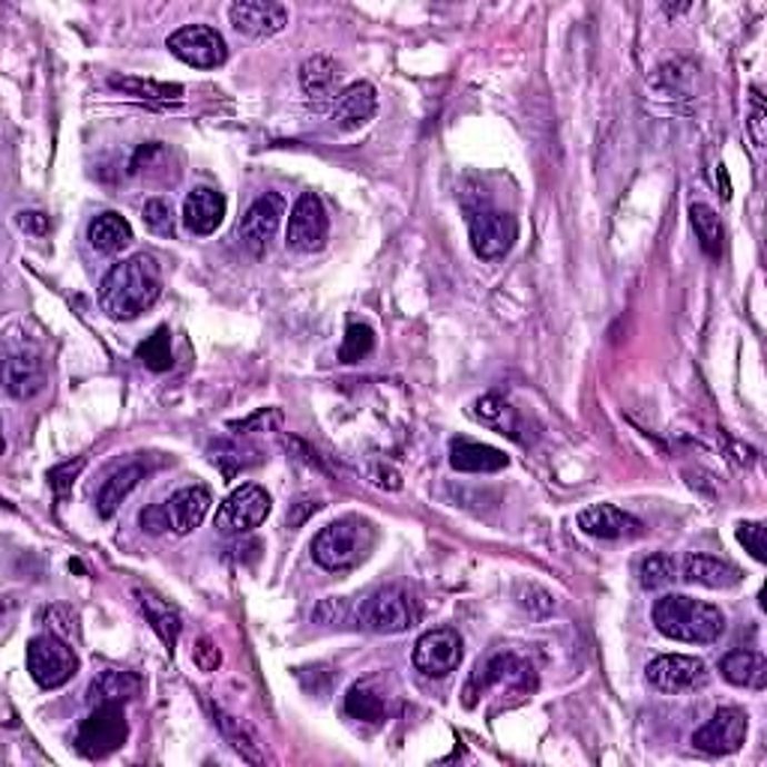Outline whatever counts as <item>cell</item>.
I'll list each match as a JSON object with an SVG mask.
<instances>
[{
  "label": "cell",
  "mask_w": 767,
  "mask_h": 767,
  "mask_svg": "<svg viewBox=\"0 0 767 767\" xmlns=\"http://www.w3.org/2000/svg\"><path fill=\"white\" fill-rule=\"evenodd\" d=\"M162 295V270L153 256H132L106 273L99 286V306L114 321L145 316Z\"/></svg>",
  "instance_id": "obj_1"
},
{
  "label": "cell",
  "mask_w": 767,
  "mask_h": 767,
  "mask_svg": "<svg viewBox=\"0 0 767 767\" xmlns=\"http://www.w3.org/2000/svg\"><path fill=\"white\" fill-rule=\"evenodd\" d=\"M654 624L666 639L687 645H714L726 632V615L710 602L669 594L654 606Z\"/></svg>",
  "instance_id": "obj_2"
},
{
  "label": "cell",
  "mask_w": 767,
  "mask_h": 767,
  "mask_svg": "<svg viewBox=\"0 0 767 767\" xmlns=\"http://www.w3.org/2000/svg\"><path fill=\"white\" fill-rule=\"evenodd\" d=\"M375 540V525L360 516H345V519L330 521L327 528L316 534L312 540V558L318 567H325L330 572L355 570L372 555Z\"/></svg>",
  "instance_id": "obj_3"
},
{
  "label": "cell",
  "mask_w": 767,
  "mask_h": 767,
  "mask_svg": "<svg viewBox=\"0 0 767 767\" xmlns=\"http://www.w3.org/2000/svg\"><path fill=\"white\" fill-rule=\"evenodd\" d=\"M357 627H363L378 636H394V632L411 630L417 624V606H414L411 594L396 585L372 590L366 600H360L355 611Z\"/></svg>",
  "instance_id": "obj_4"
},
{
  "label": "cell",
  "mask_w": 767,
  "mask_h": 767,
  "mask_svg": "<svg viewBox=\"0 0 767 767\" xmlns=\"http://www.w3.org/2000/svg\"><path fill=\"white\" fill-rule=\"evenodd\" d=\"M129 738V723L123 717V705H93L90 717L79 726L76 749L90 761L109 758L118 753Z\"/></svg>",
  "instance_id": "obj_5"
},
{
  "label": "cell",
  "mask_w": 767,
  "mask_h": 767,
  "mask_svg": "<svg viewBox=\"0 0 767 767\" xmlns=\"http://www.w3.org/2000/svg\"><path fill=\"white\" fill-rule=\"evenodd\" d=\"M28 671L42 689H58L76 678L79 671V657L60 639L58 632H46L30 639L28 645Z\"/></svg>",
  "instance_id": "obj_6"
},
{
  "label": "cell",
  "mask_w": 767,
  "mask_h": 767,
  "mask_svg": "<svg viewBox=\"0 0 767 767\" xmlns=\"http://www.w3.org/2000/svg\"><path fill=\"white\" fill-rule=\"evenodd\" d=\"M270 507H273L270 495H267L261 486H256V482H247V486L235 489L226 501L219 504L217 521H213V525H217V531L226 534V537H231V534H247L252 531V528H258V525H265V519L270 516Z\"/></svg>",
  "instance_id": "obj_7"
},
{
  "label": "cell",
  "mask_w": 767,
  "mask_h": 767,
  "mask_svg": "<svg viewBox=\"0 0 767 767\" xmlns=\"http://www.w3.org/2000/svg\"><path fill=\"white\" fill-rule=\"evenodd\" d=\"M327 235H330V219H327L321 198L316 192H303L291 207V217H288V249H295L300 256H312V252L325 249Z\"/></svg>",
  "instance_id": "obj_8"
},
{
  "label": "cell",
  "mask_w": 767,
  "mask_h": 767,
  "mask_svg": "<svg viewBox=\"0 0 767 767\" xmlns=\"http://www.w3.org/2000/svg\"><path fill=\"white\" fill-rule=\"evenodd\" d=\"M495 684H507L510 689H534L537 680H534L531 666L521 663L516 654H495V657L486 659L482 666H477V671H474L471 678H468V684H465V708H474L482 693L489 687H495Z\"/></svg>",
  "instance_id": "obj_9"
},
{
  "label": "cell",
  "mask_w": 767,
  "mask_h": 767,
  "mask_svg": "<svg viewBox=\"0 0 767 767\" xmlns=\"http://www.w3.org/2000/svg\"><path fill=\"white\" fill-rule=\"evenodd\" d=\"M168 51L196 69H217L228 60V46L217 28L187 24L168 37Z\"/></svg>",
  "instance_id": "obj_10"
},
{
  "label": "cell",
  "mask_w": 767,
  "mask_h": 767,
  "mask_svg": "<svg viewBox=\"0 0 767 767\" xmlns=\"http://www.w3.org/2000/svg\"><path fill=\"white\" fill-rule=\"evenodd\" d=\"M471 228V247L477 258L482 261H501L504 256H510V249L519 240V222L510 213L501 210H480L468 219Z\"/></svg>",
  "instance_id": "obj_11"
},
{
  "label": "cell",
  "mask_w": 767,
  "mask_h": 767,
  "mask_svg": "<svg viewBox=\"0 0 767 767\" xmlns=\"http://www.w3.org/2000/svg\"><path fill=\"white\" fill-rule=\"evenodd\" d=\"M465 657V641L452 627L424 632L414 645V666L429 678H447L450 671L459 669Z\"/></svg>",
  "instance_id": "obj_12"
},
{
  "label": "cell",
  "mask_w": 767,
  "mask_h": 767,
  "mask_svg": "<svg viewBox=\"0 0 767 767\" xmlns=\"http://www.w3.org/2000/svg\"><path fill=\"white\" fill-rule=\"evenodd\" d=\"M648 684L666 696H678V693H693L708 684V666L696 657H684V654H663V657L650 659Z\"/></svg>",
  "instance_id": "obj_13"
},
{
  "label": "cell",
  "mask_w": 767,
  "mask_h": 767,
  "mask_svg": "<svg viewBox=\"0 0 767 767\" xmlns=\"http://www.w3.org/2000/svg\"><path fill=\"white\" fill-rule=\"evenodd\" d=\"M749 719L740 708H719L705 726L693 735V747L708 756H731L747 740Z\"/></svg>",
  "instance_id": "obj_14"
},
{
  "label": "cell",
  "mask_w": 767,
  "mask_h": 767,
  "mask_svg": "<svg viewBox=\"0 0 767 767\" xmlns=\"http://www.w3.org/2000/svg\"><path fill=\"white\" fill-rule=\"evenodd\" d=\"M282 217H286V198L276 196V192H265L261 198H256L252 207L243 213V219H240V228H237L243 247H247L252 256H261V252L270 247L276 231H279Z\"/></svg>",
  "instance_id": "obj_15"
},
{
  "label": "cell",
  "mask_w": 767,
  "mask_h": 767,
  "mask_svg": "<svg viewBox=\"0 0 767 767\" xmlns=\"http://www.w3.org/2000/svg\"><path fill=\"white\" fill-rule=\"evenodd\" d=\"M228 19H231L237 33L265 40V37L286 30L288 10L273 0H237L228 7Z\"/></svg>",
  "instance_id": "obj_16"
},
{
  "label": "cell",
  "mask_w": 767,
  "mask_h": 767,
  "mask_svg": "<svg viewBox=\"0 0 767 767\" xmlns=\"http://www.w3.org/2000/svg\"><path fill=\"white\" fill-rule=\"evenodd\" d=\"M46 387V363L33 345H21L7 357V390L16 399H33Z\"/></svg>",
  "instance_id": "obj_17"
},
{
  "label": "cell",
  "mask_w": 767,
  "mask_h": 767,
  "mask_svg": "<svg viewBox=\"0 0 767 767\" xmlns=\"http://www.w3.org/2000/svg\"><path fill=\"white\" fill-rule=\"evenodd\" d=\"M579 528L590 537L600 540H620V537H636L641 534V521L630 512H624L615 504H594L579 512Z\"/></svg>",
  "instance_id": "obj_18"
},
{
  "label": "cell",
  "mask_w": 767,
  "mask_h": 767,
  "mask_svg": "<svg viewBox=\"0 0 767 767\" xmlns=\"http://www.w3.org/2000/svg\"><path fill=\"white\" fill-rule=\"evenodd\" d=\"M210 504H213V498H210V492H207L205 486H187V489L175 492L162 504V507H166L168 531L180 534V537L196 531L198 525L205 521Z\"/></svg>",
  "instance_id": "obj_19"
},
{
  "label": "cell",
  "mask_w": 767,
  "mask_h": 767,
  "mask_svg": "<svg viewBox=\"0 0 767 767\" xmlns=\"http://www.w3.org/2000/svg\"><path fill=\"white\" fill-rule=\"evenodd\" d=\"M226 219V196L210 187L192 189L183 201V226L198 237L213 235Z\"/></svg>",
  "instance_id": "obj_20"
},
{
  "label": "cell",
  "mask_w": 767,
  "mask_h": 767,
  "mask_svg": "<svg viewBox=\"0 0 767 767\" xmlns=\"http://www.w3.org/2000/svg\"><path fill=\"white\" fill-rule=\"evenodd\" d=\"M375 109H378V97H375L372 84H366V81L348 84V88L336 97V106H333L336 129H342V132H355V129H360L363 123L372 120Z\"/></svg>",
  "instance_id": "obj_21"
},
{
  "label": "cell",
  "mask_w": 767,
  "mask_h": 767,
  "mask_svg": "<svg viewBox=\"0 0 767 767\" xmlns=\"http://www.w3.org/2000/svg\"><path fill=\"white\" fill-rule=\"evenodd\" d=\"M744 572L735 564L714 558V555H689L684 561V581L687 585H701L710 590H726L740 585Z\"/></svg>",
  "instance_id": "obj_22"
},
{
  "label": "cell",
  "mask_w": 767,
  "mask_h": 767,
  "mask_svg": "<svg viewBox=\"0 0 767 767\" xmlns=\"http://www.w3.org/2000/svg\"><path fill=\"white\" fill-rule=\"evenodd\" d=\"M719 675H723L731 687L765 689L767 663L756 650H728L726 657L719 659Z\"/></svg>",
  "instance_id": "obj_23"
},
{
  "label": "cell",
  "mask_w": 767,
  "mask_h": 767,
  "mask_svg": "<svg viewBox=\"0 0 767 767\" xmlns=\"http://www.w3.org/2000/svg\"><path fill=\"white\" fill-rule=\"evenodd\" d=\"M136 600H138V609L145 611V618H148L150 627L159 632V639L166 641L168 648H175L180 639V630H183L180 611L148 588H136Z\"/></svg>",
  "instance_id": "obj_24"
},
{
  "label": "cell",
  "mask_w": 767,
  "mask_h": 767,
  "mask_svg": "<svg viewBox=\"0 0 767 767\" xmlns=\"http://www.w3.org/2000/svg\"><path fill=\"white\" fill-rule=\"evenodd\" d=\"M145 477H148V465L141 462L123 465V468H118V471L111 474L109 480L102 482V489H99L97 495L99 516H102V519H111V516L120 510V504L127 501L129 492H132Z\"/></svg>",
  "instance_id": "obj_25"
},
{
  "label": "cell",
  "mask_w": 767,
  "mask_h": 767,
  "mask_svg": "<svg viewBox=\"0 0 767 767\" xmlns=\"http://www.w3.org/2000/svg\"><path fill=\"white\" fill-rule=\"evenodd\" d=\"M138 693H141V678L132 671H102L90 684L88 701L90 708L93 705H127L138 699Z\"/></svg>",
  "instance_id": "obj_26"
},
{
  "label": "cell",
  "mask_w": 767,
  "mask_h": 767,
  "mask_svg": "<svg viewBox=\"0 0 767 767\" xmlns=\"http://www.w3.org/2000/svg\"><path fill=\"white\" fill-rule=\"evenodd\" d=\"M507 456L498 447L489 444H474V441H456L450 447V465L456 471L465 474H495L507 468Z\"/></svg>",
  "instance_id": "obj_27"
},
{
  "label": "cell",
  "mask_w": 767,
  "mask_h": 767,
  "mask_svg": "<svg viewBox=\"0 0 767 767\" xmlns=\"http://www.w3.org/2000/svg\"><path fill=\"white\" fill-rule=\"evenodd\" d=\"M339 76L342 72H339V63L333 58L316 54V58L303 60V67H300V88L309 99L327 102V99H336Z\"/></svg>",
  "instance_id": "obj_28"
},
{
  "label": "cell",
  "mask_w": 767,
  "mask_h": 767,
  "mask_svg": "<svg viewBox=\"0 0 767 767\" xmlns=\"http://www.w3.org/2000/svg\"><path fill=\"white\" fill-rule=\"evenodd\" d=\"M90 247L106 256H114L120 249H127L132 243V226L120 213H99L88 226Z\"/></svg>",
  "instance_id": "obj_29"
},
{
  "label": "cell",
  "mask_w": 767,
  "mask_h": 767,
  "mask_svg": "<svg viewBox=\"0 0 767 767\" xmlns=\"http://www.w3.org/2000/svg\"><path fill=\"white\" fill-rule=\"evenodd\" d=\"M689 222H693V231H696V240L705 256L719 258L723 256V219L717 217V210L710 205H693L689 207Z\"/></svg>",
  "instance_id": "obj_30"
},
{
  "label": "cell",
  "mask_w": 767,
  "mask_h": 767,
  "mask_svg": "<svg viewBox=\"0 0 767 767\" xmlns=\"http://www.w3.org/2000/svg\"><path fill=\"white\" fill-rule=\"evenodd\" d=\"M345 714L351 719H360V723L378 726L387 717V701L369 684H355V687L348 689V696H345Z\"/></svg>",
  "instance_id": "obj_31"
},
{
  "label": "cell",
  "mask_w": 767,
  "mask_h": 767,
  "mask_svg": "<svg viewBox=\"0 0 767 767\" xmlns=\"http://www.w3.org/2000/svg\"><path fill=\"white\" fill-rule=\"evenodd\" d=\"M217 717L219 728H222V735L231 740L235 753H240V758H247L252 765H261V761H265V753H261V744H258L256 731H252L243 719L231 717V714H222V710H217Z\"/></svg>",
  "instance_id": "obj_32"
},
{
  "label": "cell",
  "mask_w": 767,
  "mask_h": 767,
  "mask_svg": "<svg viewBox=\"0 0 767 767\" xmlns=\"http://www.w3.org/2000/svg\"><path fill=\"white\" fill-rule=\"evenodd\" d=\"M109 84L114 90H123L129 97L138 99H153V102H168V99L183 97L180 84H166V81H150V79H132V76H111Z\"/></svg>",
  "instance_id": "obj_33"
},
{
  "label": "cell",
  "mask_w": 767,
  "mask_h": 767,
  "mask_svg": "<svg viewBox=\"0 0 767 767\" xmlns=\"http://www.w3.org/2000/svg\"><path fill=\"white\" fill-rule=\"evenodd\" d=\"M136 357L153 372L171 369V333H168V327H157L153 336H148L145 342L138 345Z\"/></svg>",
  "instance_id": "obj_34"
},
{
  "label": "cell",
  "mask_w": 767,
  "mask_h": 767,
  "mask_svg": "<svg viewBox=\"0 0 767 767\" xmlns=\"http://www.w3.org/2000/svg\"><path fill=\"white\" fill-rule=\"evenodd\" d=\"M675 579H678V567H675V561H671L669 555H650V558L641 561V567H639L641 588H648V590L669 588Z\"/></svg>",
  "instance_id": "obj_35"
},
{
  "label": "cell",
  "mask_w": 767,
  "mask_h": 767,
  "mask_svg": "<svg viewBox=\"0 0 767 767\" xmlns=\"http://www.w3.org/2000/svg\"><path fill=\"white\" fill-rule=\"evenodd\" d=\"M372 348H375L372 327L348 325L342 348H339V360H342V363H360V360H366V357L372 355Z\"/></svg>",
  "instance_id": "obj_36"
},
{
  "label": "cell",
  "mask_w": 767,
  "mask_h": 767,
  "mask_svg": "<svg viewBox=\"0 0 767 767\" xmlns=\"http://www.w3.org/2000/svg\"><path fill=\"white\" fill-rule=\"evenodd\" d=\"M145 226H148L153 235H175V210H171V201H166V198H150L148 205H145Z\"/></svg>",
  "instance_id": "obj_37"
},
{
  "label": "cell",
  "mask_w": 767,
  "mask_h": 767,
  "mask_svg": "<svg viewBox=\"0 0 767 767\" xmlns=\"http://www.w3.org/2000/svg\"><path fill=\"white\" fill-rule=\"evenodd\" d=\"M738 540L744 542V549H747L758 564L767 561L765 525H761V521H740V525H738Z\"/></svg>",
  "instance_id": "obj_38"
},
{
  "label": "cell",
  "mask_w": 767,
  "mask_h": 767,
  "mask_svg": "<svg viewBox=\"0 0 767 767\" xmlns=\"http://www.w3.org/2000/svg\"><path fill=\"white\" fill-rule=\"evenodd\" d=\"M81 468H84V459H76V462H67V465H58V468H51L49 486L54 489V495H58V498H67V492L72 489V482H76V477L81 474Z\"/></svg>",
  "instance_id": "obj_39"
},
{
  "label": "cell",
  "mask_w": 767,
  "mask_h": 767,
  "mask_svg": "<svg viewBox=\"0 0 767 767\" xmlns=\"http://www.w3.org/2000/svg\"><path fill=\"white\" fill-rule=\"evenodd\" d=\"M510 405L504 402V399H498V396H486V399H480L477 402V417H482L486 424L498 426L504 432V417H510Z\"/></svg>",
  "instance_id": "obj_40"
},
{
  "label": "cell",
  "mask_w": 767,
  "mask_h": 767,
  "mask_svg": "<svg viewBox=\"0 0 767 767\" xmlns=\"http://www.w3.org/2000/svg\"><path fill=\"white\" fill-rule=\"evenodd\" d=\"M279 424H282V414L276 411V408H267V411L252 414L249 420L231 424V429H237V432H267L270 426H279Z\"/></svg>",
  "instance_id": "obj_41"
},
{
  "label": "cell",
  "mask_w": 767,
  "mask_h": 767,
  "mask_svg": "<svg viewBox=\"0 0 767 767\" xmlns=\"http://www.w3.org/2000/svg\"><path fill=\"white\" fill-rule=\"evenodd\" d=\"M192 663H196L201 671H217L219 663H222V654L210 639H198V645L192 648Z\"/></svg>",
  "instance_id": "obj_42"
},
{
  "label": "cell",
  "mask_w": 767,
  "mask_h": 767,
  "mask_svg": "<svg viewBox=\"0 0 767 767\" xmlns=\"http://www.w3.org/2000/svg\"><path fill=\"white\" fill-rule=\"evenodd\" d=\"M753 118H749V136H753V145L756 148H761L765 145V106H761V97H758V90H753Z\"/></svg>",
  "instance_id": "obj_43"
},
{
  "label": "cell",
  "mask_w": 767,
  "mask_h": 767,
  "mask_svg": "<svg viewBox=\"0 0 767 767\" xmlns=\"http://www.w3.org/2000/svg\"><path fill=\"white\" fill-rule=\"evenodd\" d=\"M141 528H145L148 534L168 531L166 507H162V504H153V507H148V510H141Z\"/></svg>",
  "instance_id": "obj_44"
},
{
  "label": "cell",
  "mask_w": 767,
  "mask_h": 767,
  "mask_svg": "<svg viewBox=\"0 0 767 767\" xmlns=\"http://www.w3.org/2000/svg\"><path fill=\"white\" fill-rule=\"evenodd\" d=\"M19 228H24L28 235H49L51 222L40 210H28V213H19Z\"/></svg>",
  "instance_id": "obj_45"
},
{
  "label": "cell",
  "mask_w": 767,
  "mask_h": 767,
  "mask_svg": "<svg viewBox=\"0 0 767 767\" xmlns=\"http://www.w3.org/2000/svg\"><path fill=\"white\" fill-rule=\"evenodd\" d=\"M231 459H235L237 471H243V468H249V465H256V459H243L237 447H231ZM210 462L219 465V468L226 471V477H235V471H231V468H228V465H226V456H217V452H210Z\"/></svg>",
  "instance_id": "obj_46"
},
{
  "label": "cell",
  "mask_w": 767,
  "mask_h": 767,
  "mask_svg": "<svg viewBox=\"0 0 767 767\" xmlns=\"http://www.w3.org/2000/svg\"><path fill=\"white\" fill-rule=\"evenodd\" d=\"M717 187H723V198H731V183H728V175H726V166H717Z\"/></svg>",
  "instance_id": "obj_47"
}]
</instances>
